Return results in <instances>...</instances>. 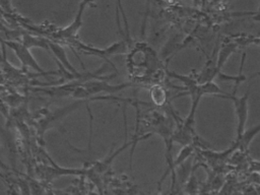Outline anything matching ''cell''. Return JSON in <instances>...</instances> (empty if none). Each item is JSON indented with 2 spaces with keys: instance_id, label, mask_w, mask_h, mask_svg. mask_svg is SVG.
<instances>
[{
  "instance_id": "13",
  "label": "cell",
  "mask_w": 260,
  "mask_h": 195,
  "mask_svg": "<svg viewBox=\"0 0 260 195\" xmlns=\"http://www.w3.org/2000/svg\"><path fill=\"white\" fill-rule=\"evenodd\" d=\"M0 168H2V169L5 170V171H8V170H9L8 167H7L4 163H2V162H0Z\"/></svg>"
},
{
  "instance_id": "7",
  "label": "cell",
  "mask_w": 260,
  "mask_h": 195,
  "mask_svg": "<svg viewBox=\"0 0 260 195\" xmlns=\"http://www.w3.org/2000/svg\"><path fill=\"white\" fill-rule=\"evenodd\" d=\"M49 40L43 37H37V36H32L29 34L22 35L21 38V43L26 46L27 48H41L45 49L47 51H50V47H49Z\"/></svg>"
},
{
  "instance_id": "9",
  "label": "cell",
  "mask_w": 260,
  "mask_h": 195,
  "mask_svg": "<svg viewBox=\"0 0 260 195\" xmlns=\"http://www.w3.org/2000/svg\"><path fill=\"white\" fill-rule=\"evenodd\" d=\"M194 152V145L193 144H186V145H183L182 150L180 151L178 156L176 157V160L173 161V171L175 172V168L178 166L183 165V163H185V161L187 160V158L192 155V153Z\"/></svg>"
},
{
  "instance_id": "5",
  "label": "cell",
  "mask_w": 260,
  "mask_h": 195,
  "mask_svg": "<svg viewBox=\"0 0 260 195\" xmlns=\"http://www.w3.org/2000/svg\"><path fill=\"white\" fill-rule=\"evenodd\" d=\"M260 132V124L248 129L245 130L242 136L236 139V143L233 145V150H241V151H246L248 149V146L254 139V137Z\"/></svg>"
},
{
  "instance_id": "2",
  "label": "cell",
  "mask_w": 260,
  "mask_h": 195,
  "mask_svg": "<svg viewBox=\"0 0 260 195\" xmlns=\"http://www.w3.org/2000/svg\"><path fill=\"white\" fill-rule=\"evenodd\" d=\"M96 0H81L80 2L79 5V9L76 17H74L73 20L71 21V23L69 24L68 27L62 29V30H59L57 32V36L59 37L60 39H64V40H70L72 41L74 38H76V36L78 35V33L80 32V28L82 27V23H83V12L86 9L88 6H96L94 4V2Z\"/></svg>"
},
{
  "instance_id": "10",
  "label": "cell",
  "mask_w": 260,
  "mask_h": 195,
  "mask_svg": "<svg viewBox=\"0 0 260 195\" xmlns=\"http://www.w3.org/2000/svg\"><path fill=\"white\" fill-rule=\"evenodd\" d=\"M233 40L239 46H247L251 44L260 46V37H255L250 35H239V36H235Z\"/></svg>"
},
{
  "instance_id": "6",
  "label": "cell",
  "mask_w": 260,
  "mask_h": 195,
  "mask_svg": "<svg viewBox=\"0 0 260 195\" xmlns=\"http://www.w3.org/2000/svg\"><path fill=\"white\" fill-rule=\"evenodd\" d=\"M239 45L235 42L234 40L231 41H226L224 44H222L220 53L218 55V60H217V67L219 70H221L222 66L225 65V63L227 62V60L229 59V57L237 51Z\"/></svg>"
},
{
  "instance_id": "11",
  "label": "cell",
  "mask_w": 260,
  "mask_h": 195,
  "mask_svg": "<svg viewBox=\"0 0 260 195\" xmlns=\"http://www.w3.org/2000/svg\"><path fill=\"white\" fill-rule=\"evenodd\" d=\"M0 8L9 15L15 14V9L12 7L10 0H0Z\"/></svg>"
},
{
  "instance_id": "12",
  "label": "cell",
  "mask_w": 260,
  "mask_h": 195,
  "mask_svg": "<svg viewBox=\"0 0 260 195\" xmlns=\"http://www.w3.org/2000/svg\"><path fill=\"white\" fill-rule=\"evenodd\" d=\"M4 41H1L0 40V62H3V61L5 60V50H4Z\"/></svg>"
},
{
  "instance_id": "14",
  "label": "cell",
  "mask_w": 260,
  "mask_h": 195,
  "mask_svg": "<svg viewBox=\"0 0 260 195\" xmlns=\"http://www.w3.org/2000/svg\"><path fill=\"white\" fill-rule=\"evenodd\" d=\"M228 1H232V0H228ZM259 1H260V0H259Z\"/></svg>"
},
{
  "instance_id": "4",
  "label": "cell",
  "mask_w": 260,
  "mask_h": 195,
  "mask_svg": "<svg viewBox=\"0 0 260 195\" xmlns=\"http://www.w3.org/2000/svg\"><path fill=\"white\" fill-rule=\"evenodd\" d=\"M245 59H246V53L244 52L242 54V60H241V64H240V70H239V75L238 76H228L226 75V73H222L221 71H220L218 73V78H220V81H230V82H235V88H234V92L237 93V89L240 85L241 82L243 81H246L248 79H251V78H258L260 77V71H257L255 72L254 75H252L251 77H248L247 78L246 76L243 75V66H244V62H245Z\"/></svg>"
},
{
  "instance_id": "1",
  "label": "cell",
  "mask_w": 260,
  "mask_h": 195,
  "mask_svg": "<svg viewBox=\"0 0 260 195\" xmlns=\"http://www.w3.org/2000/svg\"><path fill=\"white\" fill-rule=\"evenodd\" d=\"M6 47L11 49L15 52L22 67H28L34 69L36 72H38L41 76H49V75H58L55 71H46L44 70L39 63L37 62V60L34 58L32 53L30 52V49L24 46L21 42L18 41H4Z\"/></svg>"
},
{
  "instance_id": "3",
  "label": "cell",
  "mask_w": 260,
  "mask_h": 195,
  "mask_svg": "<svg viewBox=\"0 0 260 195\" xmlns=\"http://www.w3.org/2000/svg\"><path fill=\"white\" fill-rule=\"evenodd\" d=\"M236 92L230 94L229 100L234 103L235 111L237 114L238 125H237V138H239L245 131V126L247 119H248V98L249 92H247L243 97H237Z\"/></svg>"
},
{
  "instance_id": "8",
  "label": "cell",
  "mask_w": 260,
  "mask_h": 195,
  "mask_svg": "<svg viewBox=\"0 0 260 195\" xmlns=\"http://www.w3.org/2000/svg\"><path fill=\"white\" fill-rule=\"evenodd\" d=\"M150 95L152 98V101L156 106L162 107L167 103V92L166 90L160 84H154L150 89Z\"/></svg>"
}]
</instances>
